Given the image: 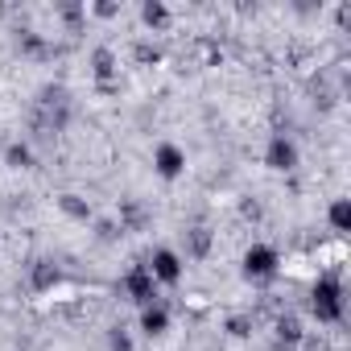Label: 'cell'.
Instances as JSON below:
<instances>
[{
  "mask_svg": "<svg viewBox=\"0 0 351 351\" xmlns=\"http://www.w3.org/2000/svg\"><path fill=\"white\" fill-rule=\"evenodd\" d=\"M310 310L318 322H339L343 318V281L339 277H322L310 289Z\"/></svg>",
  "mask_w": 351,
  "mask_h": 351,
  "instance_id": "6da1fadb",
  "label": "cell"
},
{
  "mask_svg": "<svg viewBox=\"0 0 351 351\" xmlns=\"http://www.w3.org/2000/svg\"><path fill=\"white\" fill-rule=\"evenodd\" d=\"M244 277L248 281H273L277 277V252L269 244H252L244 252Z\"/></svg>",
  "mask_w": 351,
  "mask_h": 351,
  "instance_id": "7a4b0ae2",
  "label": "cell"
},
{
  "mask_svg": "<svg viewBox=\"0 0 351 351\" xmlns=\"http://www.w3.org/2000/svg\"><path fill=\"white\" fill-rule=\"evenodd\" d=\"M124 289H128V298H132L136 306H153V302H157V281H153L149 265H132L128 277H124Z\"/></svg>",
  "mask_w": 351,
  "mask_h": 351,
  "instance_id": "3957f363",
  "label": "cell"
},
{
  "mask_svg": "<svg viewBox=\"0 0 351 351\" xmlns=\"http://www.w3.org/2000/svg\"><path fill=\"white\" fill-rule=\"evenodd\" d=\"M265 165L277 169V173H289V169L298 165V145H293L285 132H277V136L269 141V149H265Z\"/></svg>",
  "mask_w": 351,
  "mask_h": 351,
  "instance_id": "277c9868",
  "label": "cell"
},
{
  "mask_svg": "<svg viewBox=\"0 0 351 351\" xmlns=\"http://www.w3.org/2000/svg\"><path fill=\"white\" fill-rule=\"evenodd\" d=\"M149 273H153V281H165V285L182 281V256L173 248H157L153 261H149Z\"/></svg>",
  "mask_w": 351,
  "mask_h": 351,
  "instance_id": "5b68a950",
  "label": "cell"
},
{
  "mask_svg": "<svg viewBox=\"0 0 351 351\" xmlns=\"http://www.w3.org/2000/svg\"><path fill=\"white\" fill-rule=\"evenodd\" d=\"M153 165H157V173H161L165 182H173V178H182V169H186V153L178 145H157Z\"/></svg>",
  "mask_w": 351,
  "mask_h": 351,
  "instance_id": "8992f818",
  "label": "cell"
},
{
  "mask_svg": "<svg viewBox=\"0 0 351 351\" xmlns=\"http://www.w3.org/2000/svg\"><path fill=\"white\" fill-rule=\"evenodd\" d=\"M58 281H62V273H58V265H54V261H34V269H29V285H34L38 293L54 289Z\"/></svg>",
  "mask_w": 351,
  "mask_h": 351,
  "instance_id": "52a82bcc",
  "label": "cell"
},
{
  "mask_svg": "<svg viewBox=\"0 0 351 351\" xmlns=\"http://www.w3.org/2000/svg\"><path fill=\"white\" fill-rule=\"evenodd\" d=\"M141 330H145V335H165V330H169V310H165L161 302L141 306Z\"/></svg>",
  "mask_w": 351,
  "mask_h": 351,
  "instance_id": "ba28073f",
  "label": "cell"
},
{
  "mask_svg": "<svg viewBox=\"0 0 351 351\" xmlns=\"http://www.w3.org/2000/svg\"><path fill=\"white\" fill-rule=\"evenodd\" d=\"M91 71H95V79H99V83L108 87V79L116 75V54H112L108 46H99V50L91 54Z\"/></svg>",
  "mask_w": 351,
  "mask_h": 351,
  "instance_id": "9c48e42d",
  "label": "cell"
},
{
  "mask_svg": "<svg viewBox=\"0 0 351 351\" xmlns=\"http://www.w3.org/2000/svg\"><path fill=\"white\" fill-rule=\"evenodd\" d=\"M141 21L149 29H165L169 25V9L161 5V0H145V5H141Z\"/></svg>",
  "mask_w": 351,
  "mask_h": 351,
  "instance_id": "30bf717a",
  "label": "cell"
},
{
  "mask_svg": "<svg viewBox=\"0 0 351 351\" xmlns=\"http://www.w3.org/2000/svg\"><path fill=\"white\" fill-rule=\"evenodd\" d=\"M136 228H145V207L124 199L120 203V232H136Z\"/></svg>",
  "mask_w": 351,
  "mask_h": 351,
  "instance_id": "8fae6325",
  "label": "cell"
},
{
  "mask_svg": "<svg viewBox=\"0 0 351 351\" xmlns=\"http://www.w3.org/2000/svg\"><path fill=\"white\" fill-rule=\"evenodd\" d=\"M5 165H13V169H29V165H34V149H29L25 141H13V145L5 149Z\"/></svg>",
  "mask_w": 351,
  "mask_h": 351,
  "instance_id": "7c38bea8",
  "label": "cell"
},
{
  "mask_svg": "<svg viewBox=\"0 0 351 351\" xmlns=\"http://www.w3.org/2000/svg\"><path fill=\"white\" fill-rule=\"evenodd\" d=\"M58 207H62L71 219H79V223H87V219H91V203H87V199H79V195H62V199H58Z\"/></svg>",
  "mask_w": 351,
  "mask_h": 351,
  "instance_id": "4fadbf2b",
  "label": "cell"
},
{
  "mask_svg": "<svg viewBox=\"0 0 351 351\" xmlns=\"http://www.w3.org/2000/svg\"><path fill=\"white\" fill-rule=\"evenodd\" d=\"M326 219H330L335 232H351V203H347V199H335L330 211H326Z\"/></svg>",
  "mask_w": 351,
  "mask_h": 351,
  "instance_id": "5bb4252c",
  "label": "cell"
},
{
  "mask_svg": "<svg viewBox=\"0 0 351 351\" xmlns=\"http://www.w3.org/2000/svg\"><path fill=\"white\" fill-rule=\"evenodd\" d=\"M277 339H281V343H298V339H302V322H298L293 314H281V318H277Z\"/></svg>",
  "mask_w": 351,
  "mask_h": 351,
  "instance_id": "9a60e30c",
  "label": "cell"
},
{
  "mask_svg": "<svg viewBox=\"0 0 351 351\" xmlns=\"http://www.w3.org/2000/svg\"><path fill=\"white\" fill-rule=\"evenodd\" d=\"M132 58H136L141 66H153V62H161V50L149 46V42H136V46H132Z\"/></svg>",
  "mask_w": 351,
  "mask_h": 351,
  "instance_id": "2e32d148",
  "label": "cell"
},
{
  "mask_svg": "<svg viewBox=\"0 0 351 351\" xmlns=\"http://www.w3.org/2000/svg\"><path fill=\"white\" fill-rule=\"evenodd\" d=\"M211 248V232L207 228H191V256H207Z\"/></svg>",
  "mask_w": 351,
  "mask_h": 351,
  "instance_id": "e0dca14e",
  "label": "cell"
},
{
  "mask_svg": "<svg viewBox=\"0 0 351 351\" xmlns=\"http://www.w3.org/2000/svg\"><path fill=\"white\" fill-rule=\"evenodd\" d=\"M108 347H112V351H132L128 330H124V326H112V330H108Z\"/></svg>",
  "mask_w": 351,
  "mask_h": 351,
  "instance_id": "ac0fdd59",
  "label": "cell"
},
{
  "mask_svg": "<svg viewBox=\"0 0 351 351\" xmlns=\"http://www.w3.org/2000/svg\"><path fill=\"white\" fill-rule=\"evenodd\" d=\"M58 13L66 17V25H71V29H79V25H83V17H87V9H83V5H58Z\"/></svg>",
  "mask_w": 351,
  "mask_h": 351,
  "instance_id": "d6986e66",
  "label": "cell"
},
{
  "mask_svg": "<svg viewBox=\"0 0 351 351\" xmlns=\"http://www.w3.org/2000/svg\"><path fill=\"white\" fill-rule=\"evenodd\" d=\"M95 236H99V240H116V236H124V232H120L112 219H99V223H95Z\"/></svg>",
  "mask_w": 351,
  "mask_h": 351,
  "instance_id": "ffe728a7",
  "label": "cell"
},
{
  "mask_svg": "<svg viewBox=\"0 0 351 351\" xmlns=\"http://www.w3.org/2000/svg\"><path fill=\"white\" fill-rule=\"evenodd\" d=\"M248 326H252V322H248L244 314H236V318H228V330H232L236 339H244V335H248Z\"/></svg>",
  "mask_w": 351,
  "mask_h": 351,
  "instance_id": "44dd1931",
  "label": "cell"
},
{
  "mask_svg": "<svg viewBox=\"0 0 351 351\" xmlns=\"http://www.w3.org/2000/svg\"><path fill=\"white\" fill-rule=\"evenodd\" d=\"M91 13H95V17H116L120 9H116V5H91Z\"/></svg>",
  "mask_w": 351,
  "mask_h": 351,
  "instance_id": "7402d4cb",
  "label": "cell"
}]
</instances>
